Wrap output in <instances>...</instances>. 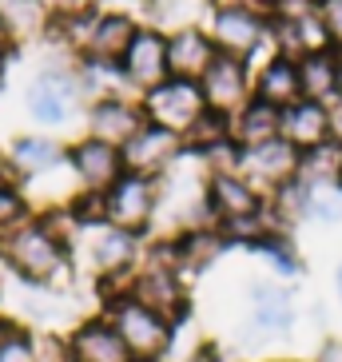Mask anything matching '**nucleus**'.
Segmentation results:
<instances>
[{
    "label": "nucleus",
    "mask_w": 342,
    "mask_h": 362,
    "mask_svg": "<svg viewBox=\"0 0 342 362\" xmlns=\"http://www.w3.org/2000/svg\"><path fill=\"white\" fill-rule=\"evenodd\" d=\"M76 100H80V76L60 72V68H44L33 84H28V92H24L28 116H33L36 124H48V128L72 119Z\"/></svg>",
    "instance_id": "11"
},
{
    "label": "nucleus",
    "mask_w": 342,
    "mask_h": 362,
    "mask_svg": "<svg viewBox=\"0 0 342 362\" xmlns=\"http://www.w3.org/2000/svg\"><path fill=\"white\" fill-rule=\"evenodd\" d=\"M204 199L211 211L215 227H239L255 223L267 215V199L255 183H247L239 171H207L204 180Z\"/></svg>",
    "instance_id": "5"
},
{
    "label": "nucleus",
    "mask_w": 342,
    "mask_h": 362,
    "mask_svg": "<svg viewBox=\"0 0 342 362\" xmlns=\"http://www.w3.org/2000/svg\"><path fill=\"white\" fill-rule=\"evenodd\" d=\"M119 72H124L128 88H136L139 96L151 92V88H160L163 80H171V72H167V33L143 24L136 33V40H131L128 56L119 60Z\"/></svg>",
    "instance_id": "12"
},
{
    "label": "nucleus",
    "mask_w": 342,
    "mask_h": 362,
    "mask_svg": "<svg viewBox=\"0 0 342 362\" xmlns=\"http://www.w3.org/2000/svg\"><path fill=\"white\" fill-rule=\"evenodd\" d=\"M48 4L44 0H0V24L8 28L12 40L48 33Z\"/></svg>",
    "instance_id": "25"
},
{
    "label": "nucleus",
    "mask_w": 342,
    "mask_h": 362,
    "mask_svg": "<svg viewBox=\"0 0 342 362\" xmlns=\"http://www.w3.org/2000/svg\"><path fill=\"white\" fill-rule=\"evenodd\" d=\"M319 21H322V28H326V36H331V44L342 52V0H322Z\"/></svg>",
    "instance_id": "31"
},
{
    "label": "nucleus",
    "mask_w": 342,
    "mask_h": 362,
    "mask_svg": "<svg viewBox=\"0 0 342 362\" xmlns=\"http://www.w3.org/2000/svg\"><path fill=\"white\" fill-rule=\"evenodd\" d=\"M68 168H72V175L80 180V187L84 192H96L104 195L112 183L124 175V156H119V148H112V144H104V139H76L72 148H68Z\"/></svg>",
    "instance_id": "13"
},
{
    "label": "nucleus",
    "mask_w": 342,
    "mask_h": 362,
    "mask_svg": "<svg viewBox=\"0 0 342 362\" xmlns=\"http://www.w3.org/2000/svg\"><path fill=\"white\" fill-rule=\"evenodd\" d=\"M104 319L116 327V334L124 339V346L131 351L136 362H163V354L171 351L175 342V327H171L163 315L148 310L143 303H136L131 295L112 298L104 310Z\"/></svg>",
    "instance_id": "3"
},
{
    "label": "nucleus",
    "mask_w": 342,
    "mask_h": 362,
    "mask_svg": "<svg viewBox=\"0 0 342 362\" xmlns=\"http://www.w3.org/2000/svg\"><path fill=\"white\" fill-rule=\"evenodd\" d=\"M199 92H204L211 112H219V116H239L255 100V76L247 72V60H235V56L219 52L215 64L199 80Z\"/></svg>",
    "instance_id": "7"
},
{
    "label": "nucleus",
    "mask_w": 342,
    "mask_h": 362,
    "mask_svg": "<svg viewBox=\"0 0 342 362\" xmlns=\"http://www.w3.org/2000/svg\"><path fill=\"white\" fill-rule=\"evenodd\" d=\"M227 139H231V116H219V112H211V107H207L204 116L195 119V128L183 136V148L195 151V156L204 160L207 151L223 148Z\"/></svg>",
    "instance_id": "26"
},
{
    "label": "nucleus",
    "mask_w": 342,
    "mask_h": 362,
    "mask_svg": "<svg viewBox=\"0 0 342 362\" xmlns=\"http://www.w3.org/2000/svg\"><path fill=\"white\" fill-rule=\"evenodd\" d=\"M251 251L267 259L271 271H275V275H283V279H295V275L302 271V259H299V251L290 247L287 231H271V235H263L259 243H251Z\"/></svg>",
    "instance_id": "27"
},
{
    "label": "nucleus",
    "mask_w": 342,
    "mask_h": 362,
    "mask_svg": "<svg viewBox=\"0 0 342 362\" xmlns=\"http://www.w3.org/2000/svg\"><path fill=\"white\" fill-rule=\"evenodd\" d=\"M283 136V112L263 100H251V104L231 116V139H235L239 148H259V144H271V139Z\"/></svg>",
    "instance_id": "22"
},
{
    "label": "nucleus",
    "mask_w": 342,
    "mask_h": 362,
    "mask_svg": "<svg viewBox=\"0 0 342 362\" xmlns=\"http://www.w3.org/2000/svg\"><path fill=\"white\" fill-rule=\"evenodd\" d=\"M334 295H338V303H342V263H338V271H334Z\"/></svg>",
    "instance_id": "39"
},
{
    "label": "nucleus",
    "mask_w": 342,
    "mask_h": 362,
    "mask_svg": "<svg viewBox=\"0 0 342 362\" xmlns=\"http://www.w3.org/2000/svg\"><path fill=\"white\" fill-rule=\"evenodd\" d=\"M8 56H0V92H4V80H8V64H4Z\"/></svg>",
    "instance_id": "40"
},
{
    "label": "nucleus",
    "mask_w": 342,
    "mask_h": 362,
    "mask_svg": "<svg viewBox=\"0 0 342 362\" xmlns=\"http://www.w3.org/2000/svg\"><path fill=\"white\" fill-rule=\"evenodd\" d=\"M187 362H223V358H219V351H211V346H207V351L191 354V358H187Z\"/></svg>",
    "instance_id": "38"
},
{
    "label": "nucleus",
    "mask_w": 342,
    "mask_h": 362,
    "mask_svg": "<svg viewBox=\"0 0 342 362\" xmlns=\"http://www.w3.org/2000/svg\"><path fill=\"white\" fill-rule=\"evenodd\" d=\"M211 40L223 56H235V60H251L259 52V44L271 36V16L255 8H219L211 12Z\"/></svg>",
    "instance_id": "10"
},
{
    "label": "nucleus",
    "mask_w": 342,
    "mask_h": 362,
    "mask_svg": "<svg viewBox=\"0 0 342 362\" xmlns=\"http://www.w3.org/2000/svg\"><path fill=\"white\" fill-rule=\"evenodd\" d=\"M139 107H143L148 124L167 128V132H175V136H187V132L195 128V119L207 112V100H204V92H199L195 80H175V76H171L160 88L143 92V96H139Z\"/></svg>",
    "instance_id": "6"
},
{
    "label": "nucleus",
    "mask_w": 342,
    "mask_h": 362,
    "mask_svg": "<svg viewBox=\"0 0 342 362\" xmlns=\"http://www.w3.org/2000/svg\"><path fill=\"white\" fill-rule=\"evenodd\" d=\"M143 24L131 16V12H100L96 33H92V44H88L84 60H96V64H119L128 56L131 40Z\"/></svg>",
    "instance_id": "19"
},
{
    "label": "nucleus",
    "mask_w": 342,
    "mask_h": 362,
    "mask_svg": "<svg viewBox=\"0 0 342 362\" xmlns=\"http://www.w3.org/2000/svg\"><path fill=\"white\" fill-rule=\"evenodd\" d=\"M251 327L259 339H278L295 327V295L283 283H255L251 287Z\"/></svg>",
    "instance_id": "18"
},
{
    "label": "nucleus",
    "mask_w": 342,
    "mask_h": 362,
    "mask_svg": "<svg viewBox=\"0 0 342 362\" xmlns=\"http://www.w3.org/2000/svg\"><path fill=\"white\" fill-rule=\"evenodd\" d=\"M326 112H331V144L342 148V96L334 104H326Z\"/></svg>",
    "instance_id": "34"
},
{
    "label": "nucleus",
    "mask_w": 342,
    "mask_h": 362,
    "mask_svg": "<svg viewBox=\"0 0 342 362\" xmlns=\"http://www.w3.org/2000/svg\"><path fill=\"white\" fill-rule=\"evenodd\" d=\"M68 354L72 362H136L116 327L100 315V319H84L68 334Z\"/></svg>",
    "instance_id": "16"
},
{
    "label": "nucleus",
    "mask_w": 342,
    "mask_h": 362,
    "mask_svg": "<svg viewBox=\"0 0 342 362\" xmlns=\"http://www.w3.org/2000/svg\"><path fill=\"white\" fill-rule=\"evenodd\" d=\"M36 362H72V354H68V339H56V334L36 339Z\"/></svg>",
    "instance_id": "32"
},
{
    "label": "nucleus",
    "mask_w": 342,
    "mask_h": 362,
    "mask_svg": "<svg viewBox=\"0 0 342 362\" xmlns=\"http://www.w3.org/2000/svg\"><path fill=\"white\" fill-rule=\"evenodd\" d=\"M338 96H342V52H338Z\"/></svg>",
    "instance_id": "42"
},
{
    "label": "nucleus",
    "mask_w": 342,
    "mask_h": 362,
    "mask_svg": "<svg viewBox=\"0 0 342 362\" xmlns=\"http://www.w3.org/2000/svg\"><path fill=\"white\" fill-rule=\"evenodd\" d=\"M271 8H275V0H271Z\"/></svg>",
    "instance_id": "43"
},
{
    "label": "nucleus",
    "mask_w": 342,
    "mask_h": 362,
    "mask_svg": "<svg viewBox=\"0 0 342 362\" xmlns=\"http://www.w3.org/2000/svg\"><path fill=\"white\" fill-rule=\"evenodd\" d=\"M299 163H302V151L290 148L287 139L278 136L271 144L247 148L239 156V175L247 183H255L263 195H275L278 187H287L290 180H299Z\"/></svg>",
    "instance_id": "8"
},
{
    "label": "nucleus",
    "mask_w": 342,
    "mask_h": 362,
    "mask_svg": "<svg viewBox=\"0 0 342 362\" xmlns=\"http://www.w3.org/2000/svg\"><path fill=\"white\" fill-rule=\"evenodd\" d=\"M16 330H20V327H16L12 319H0V346H4V342H8L12 334H16Z\"/></svg>",
    "instance_id": "37"
},
{
    "label": "nucleus",
    "mask_w": 342,
    "mask_h": 362,
    "mask_svg": "<svg viewBox=\"0 0 342 362\" xmlns=\"http://www.w3.org/2000/svg\"><path fill=\"white\" fill-rule=\"evenodd\" d=\"M334 187L342 192V160H338V175H334Z\"/></svg>",
    "instance_id": "41"
},
{
    "label": "nucleus",
    "mask_w": 342,
    "mask_h": 362,
    "mask_svg": "<svg viewBox=\"0 0 342 362\" xmlns=\"http://www.w3.org/2000/svg\"><path fill=\"white\" fill-rule=\"evenodd\" d=\"M183 151H187L183 148V136H175V132H167V128H155V124H143V128L119 148V156H124V171L143 175V180H163L167 168L179 160Z\"/></svg>",
    "instance_id": "9"
},
{
    "label": "nucleus",
    "mask_w": 342,
    "mask_h": 362,
    "mask_svg": "<svg viewBox=\"0 0 342 362\" xmlns=\"http://www.w3.org/2000/svg\"><path fill=\"white\" fill-rule=\"evenodd\" d=\"M16 180H20V175H16V168H12V160L0 151V187H16Z\"/></svg>",
    "instance_id": "35"
},
{
    "label": "nucleus",
    "mask_w": 342,
    "mask_h": 362,
    "mask_svg": "<svg viewBox=\"0 0 342 362\" xmlns=\"http://www.w3.org/2000/svg\"><path fill=\"white\" fill-rule=\"evenodd\" d=\"M314 362H342V342L331 339V342H326V346L319 351V358H314Z\"/></svg>",
    "instance_id": "36"
},
{
    "label": "nucleus",
    "mask_w": 342,
    "mask_h": 362,
    "mask_svg": "<svg viewBox=\"0 0 342 362\" xmlns=\"http://www.w3.org/2000/svg\"><path fill=\"white\" fill-rule=\"evenodd\" d=\"M0 259L12 275H20L33 287H52L68 275V243L52 239L36 219H24L12 231L0 235Z\"/></svg>",
    "instance_id": "1"
},
{
    "label": "nucleus",
    "mask_w": 342,
    "mask_h": 362,
    "mask_svg": "<svg viewBox=\"0 0 342 362\" xmlns=\"http://www.w3.org/2000/svg\"><path fill=\"white\" fill-rule=\"evenodd\" d=\"M143 124H148V116H143L139 100H128V96H104V100H92V107H88V136L104 139L112 148H124Z\"/></svg>",
    "instance_id": "14"
},
{
    "label": "nucleus",
    "mask_w": 342,
    "mask_h": 362,
    "mask_svg": "<svg viewBox=\"0 0 342 362\" xmlns=\"http://www.w3.org/2000/svg\"><path fill=\"white\" fill-rule=\"evenodd\" d=\"M128 295L136 298V303H143L148 310L163 315L171 327H175L179 319H187L191 298H187V279L179 275L175 255H171V239H167V243H160V251H151V259L143 267L131 271Z\"/></svg>",
    "instance_id": "2"
},
{
    "label": "nucleus",
    "mask_w": 342,
    "mask_h": 362,
    "mask_svg": "<svg viewBox=\"0 0 342 362\" xmlns=\"http://www.w3.org/2000/svg\"><path fill=\"white\" fill-rule=\"evenodd\" d=\"M307 219H319V223H342V192L334 183L326 187H310V215Z\"/></svg>",
    "instance_id": "28"
},
{
    "label": "nucleus",
    "mask_w": 342,
    "mask_h": 362,
    "mask_svg": "<svg viewBox=\"0 0 342 362\" xmlns=\"http://www.w3.org/2000/svg\"><path fill=\"white\" fill-rule=\"evenodd\" d=\"M8 160H12V168H16L20 180H33V175L52 171L60 160H68V151L60 148L56 139H48V136H20L16 144H12Z\"/></svg>",
    "instance_id": "24"
},
{
    "label": "nucleus",
    "mask_w": 342,
    "mask_h": 362,
    "mask_svg": "<svg viewBox=\"0 0 342 362\" xmlns=\"http://www.w3.org/2000/svg\"><path fill=\"white\" fill-rule=\"evenodd\" d=\"M215 56H219V48H215L211 33L195 28V24H183V28L167 33V72L175 80H195L199 84L204 72L215 64Z\"/></svg>",
    "instance_id": "15"
},
{
    "label": "nucleus",
    "mask_w": 342,
    "mask_h": 362,
    "mask_svg": "<svg viewBox=\"0 0 342 362\" xmlns=\"http://www.w3.org/2000/svg\"><path fill=\"white\" fill-rule=\"evenodd\" d=\"M0 362H36V339L20 327L4 346H0Z\"/></svg>",
    "instance_id": "30"
},
{
    "label": "nucleus",
    "mask_w": 342,
    "mask_h": 362,
    "mask_svg": "<svg viewBox=\"0 0 342 362\" xmlns=\"http://www.w3.org/2000/svg\"><path fill=\"white\" fill-rule=\"evenodd\" d=\"M299 84L302 100L334 104L338 100V48L334 52H310L299 60Z\"/></svg>",
    "instance_id": "23"
},
{
    "label": "nucleus",
    "mask_w": 342,
    "mask_h": 362,
    "mask_svg": "<svg viewBox=\"0 0 342 362\" xmlns=\"http://www.w3.org/2000/svg\"><path fill=\"white\" fill-rule=\"evenodd\" d=\"M283 139L299 151H314L322 144H331V112L326 104L314 100H299L283 112Z\"/></svg>",
    "instance_id": "20"
},
{
    "label": "nucleus",
    "mask_w": 342,
    "mask_h": 362,
    "mask_svg": "<svg viewBox=\"0 0 342 362\" xmlns=\"http://www.w3.org/2000/svg\"><path fill=\"white\" fill-rule=\"evenodd\" d=\"M24 219H28V203H24L20 187H0V235L12 231Z\"/></svg>",
    "instance_id": "29"
},
{
    "label": "nucleus",
    "mask_w": 342,
    "mask_h": 362,
    "mask_svg": "<svg viewBox=\"0 0 342 362\" xmlns=\"http://www.w3.org/2000/svg\"><path fill=\"white\" fill-rule=\"evenodd\" d=\"M227 247H231V239L219 227H187V231H179L171 239V255H175L179 275L191 279L219 263V255H223Z\"/></svg>",
    "instance_id": "17"
},
{
    "label": "nucleus",
    "mask_w": 342,
    "mask_h": 362,
    "mask_svg": "<svg viewBox=\"0 0 342 362\" xmlns=\"http://www.w3.org/2000/svg\"><path fill=\"white\" fill-rule=\"evenodd\" d=\"M160 211V180H143L124 171L104 192V223L128 235H143Z\"/></svg>",
    "instance_id": "4"
},
{
    "label": "nucleus",
    "mask_w": 342,
    "mask_h": 362,
    "mask_svg": "<svg viewBox=\"0 0 342 362\" xmlns=\"http://www.w3.org/2000/svg\"><path fill=\"white\" fill-rule=\"evenodd\" d=\"M211 8H255L263 16H271V0H211Z\"/></svg>",
    "instance_id": "33"
},
{
    "label": "nucleus",
    "mask_w": 342,
    "mask_h": 362,
    "mask_svg": "<svg viewBox=\"0 0 342 362\" xmlns=\"http://www.w3.org/2000/svg\"><path fill=\"white\" fill-rule=\"evenodd\" d=\"M255 100L287 112L290 104L302 100V84H299V64L287 56H271L267 64L255 72Z\"/></svg>",
    "instance_id": "21"
}]
</instances>
